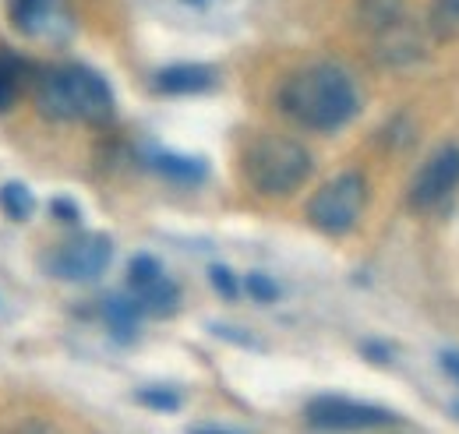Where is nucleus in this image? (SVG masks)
Masks as SVG:
<instances>
[{
	"instance_id": "f257e3e1",
	"label": "nucleus",
	"mask_w": 459,
	"mask_h": 434,
	"mask_svg": "<svg viewBox=\"0 0 459 434\" xmlns=\"http://www.w3.org/2000/svg\"><path fill=\"white\" fill-rule=\"evenodd\" d=\"M280 109L300 127L340 131L357 117L360 92L340 64H307L280 85Z\"/></svg>"
},
{
	"instance_id": "f03ea898",
	"label": "nucleus",
	"mask_w": 459,
	"mask_h": 434,
	"mask_svg": "<svg viewBox=\"0 0 459 434\" xmlns=\"http://www.w3.org/2000/svg\"><path fill=\"white\" fill-rule=\"evenodd\" d=\"M36 107L47 120L60 124H110L117 103L103 74L82 64H64L39 78Z\"/></svg>"
},
{
	"instance_id": "7ed1b4c3",
	"label": "nucleus",
	"mask_w": 459,
	"mask_h": 434,
	"mask_svg": "<svg viewBox=\"0 0 459 434\" xmlns=\"http://www.w3.org/2000/svg\"><path fill=\"white\" fill-rule=\"evenodd\" d=\"M244 177L265 198H287L311 177V152L287 135H262L244 149Z\"/></svg>"
},
{
	"instance_id": "20e7f679",
	"label": "nucleus",
	"mask_w": 459,
	"mask_h": 434,
	"mask_svg": "<svg viewBox=\"0 0 459 434\" xmlns=\"http://www.w3.org/2000/svg\"><path fill=\"white\" fill-rule=\"evenodd\" d=\"M364 205H368V180H364V173L346 169L311 195L307 222L329 237H343L360 222Z\"/></svg>"
},
{
	"instance_id": "39448f33",
	"label": "nucleus",
	"mask_w": 459,
	"mask_h": 434,
	"mask_svg": "<svg viewBox=\"0 0 459 434\" xmlns=\"http://www.w3.org/2000/svg\"><path fill=\"white\" fill-rule=\"evenodd\" d=\"M304 421L311 428H325V431H364V428H389L400 424V417L385 406H371L360 399H346V395H318L304 406Z\"/></svg>"
},
{
	"instance_id": "423d86ee",
	"label": "nucleus",
	"mask_w": 459,
	"mask_h": 434,
	"mask_svg": "<svg viewBox=\"0 0 459 434\" xmlns=\"http://www.w3.org/2000/svg\"><path fill=\"white\" fill-rule=\"evenodd\" d=\"M456 187H459V145H438L420 163V169L413 173L410 191H406V202H410V209L424 213V209L442 205Z\"/></svg>"
},
{
	"instance_id": "0eeeda50",
	"label": "nucleus",
	"mask_w": 459,
	"mask_h": 434,
	"mask_svg": "<svg viewBox=\"0 0 459 434\" xmlns=\"http://www.w3.org/2000/svg\"><path fill=\"white\" fill-rule=\"evenodd\" d=\"M114 258V240L107 233H85L78 240L60 244L57 251L47 258L50 272L67 282H92L100 279Z\"/></svg>"
},
{
	"instance_id": "6e6552de",
	"label": "nucleus",
	"mask_w": 459,
	"mask_h": 434,
	"mask_svg": "<svg viewBox=\"0 0 459 434\" xmlns=\"http://www.w3.org/2000/svg\"><path fill=\"white\" fill-rule=\"evenodd\" d=\"M11 22L25 36H50L57 29H67L60 0H11Z\"/></svg>"
},
{
	"instance_id": "1a4fd4ad",
	"label": "nucleus",
	"mask_w": 459,
	"mask_h": 434,
	"mask_svg": "<svg viewBox=\"0 0 459 434\" xmlns=\"http://www.w3.org/2000/svg\"><path fill=\"white\" fill-rule=\"evenodd\" d=\"M152 85L156 92H167V96H195L216 85V71L209 64H170L156 74Z\"/></svg>"
},
{
	"instance_id": "9d476101",
	"label": "nucleus",
	"mask_w": 459,
	"mask_h": 434,
	"mask_svg": "<svg viewBox=\"0 0 459 434\" xmlns=\"http://www.w3.org/2000/svg\"><path fill=\"white\" fill-rule=\"evenodd\" d=\"M131 297L138 300L142 315H156V318L173 315V311H177V304H180V290H177V282H173L167 272H163V275H156V279H152V282H145V286H134V290H131Z\"/></svg>"
},
{
	"instance_id": "9b49d317",
	"label": "nucleus",
	"mask_w": 459,
	"mask_h": 434,
	"mask_svg": "<svg viewBox=\"0 0 459 434\" xmlns=\"http://www.w3.org/2000/svg\"><path fill=\"white\" fill-rule=\"evenodd\" d=\"M149 166L156 173H163L167 180H177V184H202L209 166L195 156H177V152H167V149H156L149 152Z\"/></svg>"
},
{
	"instance_id": "f8f14e48",
	"label": "nucleus",
	"mask_w": 459,
	"mask_h": 434,
	"mask_svg": "<svg viewBox=\"0 0 459 434\" xmlns=\"http://www.w3.org/2000/svg\"><path fill=\"white\" fill-rule=\"evenodd\" d=\"M103 318H107V326H110V332H114L117 339L131 343L138 335L142 308H138V300L131 293H114V297L103 300Z\"/></svg>"
},
{
	"instance_id": "ddd939ff",
	"label": "nucleus",
	"mask_w": 459,
	"mask_h": 434,
	"mask_svg": "<svg viewBox=\"0 0 459 434\" xmlns=\"http://www.w3.org/2000/svg\"><path fill=\"white\" fill-rule=\"evenodd\" d=\"M18 89H22V60L0 54V109H7L18 100Z\"/></svg>"
},
{
	"instance_id": "4468645a",
	"label": "nucleus",
	"mask_w": 459,
	"mask_h": 434,
	"mask_svg": "<svg viewBox=\"0 0 459 434\" xmlns=\"http://www.w3.org/2000/svg\"><path fill=\"white\" fill-rule=\"evenodd\" d=\"M0 205L11 219H29L32 213V195L25 184H4L0 187Z\"/></svg>"
},
{
	"instance_id": "2eb2a0df",
	"label": "nucleus",
	"mask_w": 459,
	"mask_h": 434,
	"mask_svg": "<svg viewBox=\"0 0 459 434\" xmlns=\"http://www.w3.org/2000/svg\"><path fill=\"white\" fill-rule=\"evenodd\" d=\"M156 275H163V265H160L152 255H134L131 265H127V290L145 286V282H152Z\"/></svg>"
},
{
	"instance_id": "dca6fc26",
	"label": "nucleus",
	"mask_w": 459,
	"mask_h": 434,
	"mask_svg": "<svg viewBox=\"0 0 459 434\" xmlns=\"http://www.w3.org/2000/svg\"><path fill=\"white\" fill-rule=\"evenodd\" d=\"M244 290H247L251 300H258V304H273V300H280V286H276L265 272H247Z\"/></svg>"
},
{
	"instance_id": "f3484780",
	"label": "nucleus",
	"mask_w": 459,
	"mask_h": 434,
	"mask_svg": "<svg viewBox=\"0 0 459 434\" xmlns=\"http://www.w3.org/2000/svg\"><path fill=\"white\" fill-rule=\"evenodd\" d=\"M138 403L149 406V410H160V413H177L180 410V395L170 392V388H142Z\"/></svg>"
},
{
	"instance_id": "a211bd4d",
	"label": "nucleus",
	"mask_w": 459,
	"mask_h": 434,
	"mask_svg": "<svg viewBox=\"0 0 459 434\" xmlns=\"http://www.w3.org/2000/svg\"><path fill=\"white\" fill-rule=\"evenodd\" d=\"M209 282H212L216 293H223L227 300H233V297L240 293V282L233 279V272H230L227 265H212V269H209Z\"/></svg>"
},
{
	"instance_id": "6ab92c4d",
	"label": "nucleus",
	"mask_w": 459,
	"mask_h": 434,
	"mask_svg": "<svg viewBox=\"0 0 459 434\" xmlns=\"http://www.w3.org/2000/svg\"><path fill=\"white\" fill-rule=\"evenodd\" d=\"M360 353H364L368 360H375V364H389V360H393V346H385V343H364Z\"/></svg>"
},
{
	"instance_id": "aec40b11",
	"label": "nucleus",
	"mask_w": 459,
	"mask_h": 434,
	"mask_svg": "<svg viewBox=\"0 0 459 434\" xmlns=\"http://www.w3.org/2000/svg\"><path fill=\"white\" fill-rule=\"evenodd\" d=\"M54 213H57V219H64V222H78V205L67 202V198H57V202H54Z\"/></svg>"
},
{
	"instance_id": "412c9836",
	"label": "nucleus",
	"mask_w": 459,
	"mask_h": 434,
	"mask_svg": "<svg viewBox=\"0 0 459 434\" xmlns=\"http://www.w3.org/2000/svg\"><path fill=\"white\" fill-rule=\"evenodd\" d=\"M435 11H438V18L459 22V0H435Z\"/></svg>"
},
{
	"instance_id": "4be33fe9",
	"label": "nucleus",
	"mask_w": 459,
	"mask_h": 434,
	"mask_svg": "<svg viewBox=\"0 0 459 434\" xmlns=\"http://www.w3.org/2000/svg\"><path fill=\"white\" fill-rule=\"evenodd\" d=\"M442 371H446L449 378L459 381V353L456 350H446V353H442Z\"/></svg>"
},
{
	"instance_id": "5701e85b",
	"label": "nucleus",
	"mask_w": 459,
	"mask_h": 434,
	"mask_svg": "<svg viewBox=\"0 0 459 434\" xmlns=\"http://www.w3.org/2000/svg\"><path fill=\"white\" fill-rule=\"evenodd\" d=\"M187 4H205V0H187Z\"/></svg>"
}]
</instances>
